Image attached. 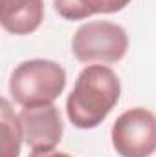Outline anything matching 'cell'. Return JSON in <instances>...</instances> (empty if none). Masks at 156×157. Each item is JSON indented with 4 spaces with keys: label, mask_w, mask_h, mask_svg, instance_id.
<instances>
[{
    "label": "cell",
    "mask_w": 156,
    "mask_h": 157,
    "mask_svg": "<svg viewBox=\"0 0 156 157\" xmlns=\"http://www.w3.org/2000/svg\"><path fill=\"white\" fill-rule=\"evenodd\" d=\"M130 0H53V7L64 20H83L92 15H107L125 9Z\"/></svg>",
    "instance_id": "obj_7"
},
{
    "label": "cell",
    "mask_w": 156,
    "mask_h": 157,
    "mask_svg": "<svg viewBox=\"0 0 156 157\" xmlns=\"http://www.w3.org/2000/svg\"><path fill=\"white\" fill-rule=\"evenodd\" d=\"M0 122H2V157H18L24 141L20 115L11 110L7 99L0 101Z\"/></svg>",
    "instance_id": "obj_8"
},
{
    "label": "cell",
    "mask_w": 156,
    "mask_h": 157,
    "mask_svg": "<svg viewBox=\"0 0 156 157\" xmlns=\"http://www.w3.org/2000/svg\"><path fill=\"white\" fill-rule=\"evenodd\" d=\"M44 20L42 0H0V24L11 35H30Z\"/></svg>",
    "instance_id": "obj_6"
},
{
    "label": "cell",
    "mask_w": 156,
    "mask_h": 157,
    "mask_svg": "<svg viewBox=\"0 0 156 157\" xmlns=\"http://www.w3.org/2000/svg\"><path fill=\"white\" fill-rule=\"evenodd\" d=\"M66 86V71L55 60L33 59L20 62L9 78L13 101L24 108L53 104Z\"/></svg>",
    "instance_id": "obj_2"
},
{
    "label": "cell",
    "mask_w": 156,
    "mask_h": 157,
    "mask_svg": "<svg viewBox=\"0 0 156 157\" xmlns=\"http://www.w3.org/2000/svg\"><path fill=\"white\" fill-rule=\"evenodd\" d=\"M127 49V31L121 26L107 20L83 24L72 39V53L79 62L84 64H112L125 57Z\"/></svg>",
    "instance_id": "obj_3"
},
{
    "label": "cell",
    "mask_w": 156,
    "mask_h": 157,
    "mask_svg": "<svg viewBox=\"0 0 156 157\" xmlns=\"http://www.w3.org/2000/svg\"><path fill=\"white\" fill-rule=\"evenodd\" d=\"M119 95L121 84L114 70L103 64L86 66L68 95L66 115L76 128L92 130L114 110Z\"/></svg>",
    "instance_id": "obj_1"
},
{
    "label": "cell",
    "mask_w": 156,
    "mask_h": 157,
    "mask_svg": "<svg viewBox=\"0 0 156 157\" xmlns=\"http://www.w3.org/2000/svg\"><path fill=\"white\" fill-rule=\"evenodd\" d=\"M112 146L121 157H149L156 152V115L147 108H130L116 119Z\"/></svg>",
    "instance_id": "obj_4"
},
{
    "label": "cell",
    "mask_w": 156,
    "mask_h": 157,
    "mask_svg": "<svg viewBox=\"0 0 156 157\" xmlns=\"http://www.w3.org/2000/svg\"><path fill=\"white\" fill-rule=\"evenodd\" d=\"M20 122L24 141L33 152H50L63 139V121L53 104L22 108Z\"/></svg>",
    "instance_id": "obj_5"
},
{
    "label": "cell",
    "mask_w": 156,
    "mask_h": 157,
    "mask_svg": "<svg viewBox=\"0 0 156 157\" xmlns=\"http://www.w3.org/2000/svg\"><path fill=\"white\" fill-rule=\"evenodd\" d=\"M30 157H72L68 154H63V152H55V150H50V152H31Z\"/></svg>",
    "instance_id": "obj_9"
}]
</instances>
